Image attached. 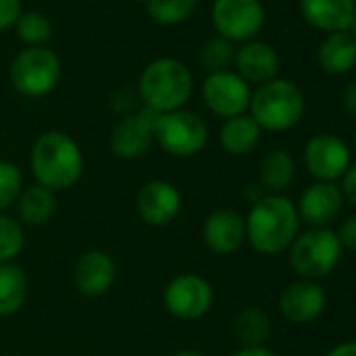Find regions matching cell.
Wrapping results in <instances>:
<instances>
[{"mask_svg":"<svg viewBox=\"0 0 356 356\" xmlns=\"http://www.w3.org/2000/svg\"><path fill=\"white\" fill-rule=\"evenodd\" d=\"M30 168L36 185L53 193L67 191L80 183L84 174V153L67 132L47 130L32 145Z\"/></svg>","mask_w":356,"mask_h":356,"instance_id":"cell-1","label":"cell"},{"mask_svg":"<svg viewBox=\"0 0 356 356\" xmlns=\"http://www.w3.org/2000/svg\"><path fill=\"white\" fill-rule=\"evenodd\" d=\"M300 231L296 204L285 195H262L245 216V241L264 256L289 250Z\"/></svg>","mask_w":356,"mask_h":356,"instance_id":"cell-2","label":"cell"},{"mask_svg":"<svg viewBox=\"0 0 356 356\" xmlns=\"http://www.w3.org/2000/svg\"><path fill=\"white\" fill-rule=\"evenodd\" d=\"M193 92V76L189 67L172 57L151 61L138 78V97L145 107L157 113L183 109Z\"/></svg>","mask_w":356,"mask_h":356,"instance_id":"cell-3","label":"cell"},{"mask_svg":"<svg viewBox=\"0 0 356 356\" xmlns=\"http://www.w3.org/2000/svg\"><path fill=\"white\" fill-rule=\"evenodd\" d=\"M306 109L304 95L298 84L285 78H275L260 84L252 92L250 115L266 132H287L300 124Z\"/></svg>","mask_w":356,"mask_h":356,"instance_id":"cell-4","label":"cell"},{"mask_svg":"<svg viewBox=\"0 0 356 356\" xmlns=\"http://www.w3.org/2000/svg\"><path fill=\"white\" fill-rule=\"evenodd\" d=\"M289 264L300 279L316 281L335 270L341 260V243L335 231L327 229H308L298 235L289 245Z\"/></svg>","mask_w":356,"mask_h":356,"instance_id":"cell-5","label":"cell"},{"mask_svg":"<svg viewBox=\"0 0 356 356\" xmlns=\"http://www.w3.org/2000/svg\"><path fill=\"white\" fill-rule=\"evenodd\" d=\"M13 88L30 99L51 95L61 80V61L47 47H28L11 63L9 70Z\"/></svg>","mask_w":356,"mask_h":356,"instance_id":"cell-6","label":"cell"},{"mask_svg":"<svg viewBox=\"0 0 356 356\" xmlns=\"http://www.w3.org/2000/svg\"><path fill=\"white\" fill-rule=\"evenodd\" d=\"M208 126L193 111L161 113L155 126L157 145L172 157H195L208 145Z\"/></svg>","mask_w":356,"mask_h":356,"instance_id":"cell-7","label":"cell"},{"mask_svg":"<svg viewBox=\"0 0 356 356\" xmlns=\"http://www.w3.org/2000/svg\"><path fill=\"white\" fill-rule=\"evenodd\" d=\"M161 300L172 316L181 321H197L212 310L214 289L208 279L195 273H183L168 281Z\"/></svg>","mask_w":356,"mask_h":356,"instance_id":"cell-8","label":"cell"},{"mask_svg":"<svg viewBox=\"0 0 356 356\" xmlns=\"http://www.w3.org/2000/svg\"><path fill=\"white\" fill-rule=\"evenodd\" d=\"M264 5L260 0H214L212 24L220 38L229 42H250L264 26Z\"/></svg>","mask_w":356,"mask_h":356,"instance_id":"cell-9","label":"cell"},{"mask_svg":"<svg viewBox=\"0 0 356 356\" xmlns=\"http://www.w3.org/2000/svg\"><path fill=\"white\" fill-rule=\"evenodd\" d=\"M202 97L206 107L225 120L243 115L250 109L252 90L250 84L237 72H218L208 74L202 86Z\"/></svg>","mask_w":356,"mask_h":356,"instance_id":"cell-10","label":"cell"},{"mask_svg":"<svg viewBox=\"0 0 356 356\" xmlns=\"http://www.w3.org/2000/svg\"><path fill=\"white\" fill-rule=\"evenodd\" d=\"M161 113L143 107L140 111L126 113L111 130V151L120 159L143 157L155 140V126Z\"/></svg>","mask_w":356,"mask_h":356,"instance_id":"cell-11","label":"cell"},{"mask_svg":"<svg viewBox=\"0 0 356 356\" xmlns=\"http://www.w3.org/2000/svg\"><path fill=\"white\" fill-rule=\"evenodd\" d=\"M304 165L316 181L333 183L350 168V149L337 134H316L304 147Z\"/></svg>","mask_w":356,"mask_h":356,"instance_id":"cell-12","label":"cell"},{"mask_svg":"<svg viewBox=\"0 0 356 356\" xmlns=\"http://www.w3.org/2000/svg\"><path fill=\"white\" fill-rule=\"evenodd\" d=\"M183 210V195L170 181L153 178L136 193V214L149 227L161 229L176 220Z\"/></svg>","mask_w":356,"mask_h":356,"instance_id":"cell-13","label":"cell"},{"mask_svg":"<svg viewBox=\"0 0 356 356\" xmlns=\"http://www.w3.org/2000/svg\"><path fill=\"white\" fill-rule=\"evenodd\" d=\"M327 306V293L316 281H293L283 287L279 296L281 314L293 325L314 323Z\"/></svg>","mask_w":356,"mask_h":356,"instance_id":"cell-14","label":"cell"},{"mask_svg":"<svg viewBox=\"0 0 356 356\" xmlns=\"http://www.w3.org/2000/svg\"><path fill=\"white\" fill-rule=\"evenodd\" d=\"M343 208V195L335 183L316 181L300 195L296 206L300 222H306L310 229H327Z\"/></svg>","mask_w":356,"mask_h":356,"instance_id":"cell-15","label":"cell"},{"mask_svg":"<svg viewBox=\"0 0 356 356\" xmlns=\"http://www.w3.org/2000/svg\"><path fill=\"white\" fill-rule=\"evenodd\" d=\"M118 277L115 260L103 250L84 252L74 266V285L84 298H101L105 296Z\"/></svg>","mask_w":356,"mask_h":356,"instance_id":"cell-16","label":"cell"},{"mask_svg":"<svg viewBox=\"0 0 356 356\" xmlns=\"http://www.w3.org/2000/svg\"><path fill=\"white\" fill-rule=\"evenodd\" d=\"M202 239L218 256L235 254L245 243V218L237 210L220 208L204 220Z\"/></svg>","mask_w":356,"mask_h":356,"instance_id":"cell-17","label":"cell"},{"mask_svg":"<svg viewBox=\"0 0 356 356\" xmlns=\"http://www.w3.org/2000/svg\"><path fill=\"white\" fill-rule=\"evenodd\" d=\"M300 13L318 32H348L356 17V0H300Z\"/></svg>","mask_w":356,"mask_h":356,"instance_id":"cell-18","label":"cell"},{"mask_svg":"<svg viewBox=\"0 0 356 356\" xmlns=\"http://www.w3.org/2000/svg\"><path fill=\"white\" fill-rule=\"evenodd\" d=\"M235 65H237V74L248 84L260 86L277 78L281 61L270 44L260 40H250L235 51Z\"/></svg>","mask_w":356,"mask_h":356,"instance_id":"cell-19","label":"cell"},{"mask_svg":"<svg viewBox=\"0 0 356 356\" xmlns=\"http://www.w3.org/2000/svg\"><path fill=\"white\" fill-rule=\"evenodd\" d=\"M318 67L327 76H346L356 67V40L350 32L327 34L316 51Z\"/></svg>","mask_w":356,"mask_h":356,"instance_id":"cell-20","label":"cell"},{"mask_svg":"<svg viewBox=\"0 0 356 356\" xmlns=\"http://www.w3.org/2000/svg\"><path fill=\"white\" fill-rule=\"evenodd\" d=\"M296 178V159L285 149L268 151L258 165V185L266 195H283Z\"/></svg>","mask_w":356,"mask_h":356,"instance_id":"cell-21","label":"cell"},{"mask_svg":"<svg viewBox=\"0 0 356 356\" xmlns=\"http://www.w3.org/2000/svg\"><path fill=\"white\" fill-rule=\"evenodd\" d=\"M260 134H262V130H260V126L254 122V118L248 115V113H243V115L225 120L218 138H220L222 149H225L229 155L243 157V155H250V153L258 147Z\"/></svg>","mask_w":356,"mask_h":356,"instance_id":"cell-22","label":"cell"},{"mask_svg":"<svg viewBox=\"0 0 356 356\" xmlns=\"http://www.w3.org/2000/svg\"><path fill=\"white\" fill-rule=\"evenodd\" d=\"M15 208L22 225L42 227L51 222L57 212V195L40 185L24 187L19 200L15 202Z\"/></svg>","mask_w":356,"mask_h":356,"instance_id":"cell-23","label":"cell"},{"mask_svg":"<svg viewBox=\"0 0 356 356\" xmlns=\"http://www.w3.org/2000/svg\"><path fill=\"white\" fill-rule=\"evenodd\" d=\"M28 298V277L22 266L0 264V316H11L22 310Z\"/></svg>","mask_w":356,"mask_h":356,"instance_id":"cell-24","label":"cell"},{"mask_svg":"<svg viewBox=\"0 0 356 356\" xmlns=\"http://www.w3.org/2000/svg\"><path fill=\"white\" fill-rule=\"evenodd\" d=\"M235 335L243 343V348L264 346L270 335V318L258 306H248L235 316Z\"/></svg>","mask_w":356,"mask_h":356,"instance_id":"cell-25","label":"cell"},{"mask_svg":"<svg viewBox=\"0 0 356 356\" xmlns=\"http://www.w3.org/2000/svg\"><path fill=\"white\" fill-rule=\"evenodd\" d=\"M200 0H145L147 15L159 26H176L189 19Z\"/></svg>","mask_w":356,"mask_h":356,"instance_id":"cell-26","label":"cell"},{"mask_svg":"<svg viewBox=\"0 0 356 356\" xmlns=\"http://www.w3.org/2000/svg\"><path fill=\"white\" fill-rule=\"evenodd\" d=\"M15 32L19 40L30 47H44L53 38V24L47 15L38 11H26L19 15L15 24Z\"/></svg>","mask_w":356,"mask_h":356,"instance_id":"cell-27","label":"cell"},{"mask_svg":"<svg viewBox=\"0 0 356 356\" xmlns=\"http://www.w3.org/2000/svg\"><path fill=\"white\" fill-rule=\"evenodd\" d=\"M200 63L208 74H218V72H229V67L235 63V47L233 42L216 36L210 38L202 51H200Z\"/></svg>","mask_w":356,"mask_h":356,"instance_id":"cell-28","label":"cell"},{"mask_svg":"<svg viewBox=\"0 0 356 356\" xmlns=\"http://www.w3.org/2000/svg\"><path fill=\"white\" fill-rule=\"evenodd\" d=\"M26 243L24 225L13 216L0 214V264L13 262Z\"/></svg>","mask_w":356,"mask_h":356,"instance_id":"cell-29","label":"cell"},{"mask_svg":"<svg viewBox=\"0 0 356 356\" xmlns=\"http://www.w3.org/2000/svg\"><path fill=\"white\" fill-rule=\"evenodd\" d=\"M24 191V174L22 170L7 159H0V214L15 206Z\"/></svg>","mask_w":356,"mask_h":356,"instance_id":"cell-30","label":"cell"},{"mask_svg":"<svg viewBox=\"0 0 356 356\" xmlns=\"http://www.w3.org/2000/svg\"><path fill=\"white\" fill-rule=\"evenodd\" d=\"M22 15V0H0V32L15 28Z\"/></svg>","mask_w":356,"mask_h":356,"instance_id":"cell-31","label":"cell"},{"mask_svg":"<svg viewBox=\"0 0 356 356\" xmlns=\"http://www.w3.org/2000/svg\"><path fill=\"white\" fill-rule=\"evenodd\" d=\"M339 243L343 250H350V252H356V216H350L346 218L339 229L335 231Z\"/></svg>","mask_w":356,"mask_h":356,"instance_id":"cell-32","label":"cell"},{"mask_svg":"<svg viewBox=\"0 0 356 356\" xmlns=\"http://www.w3.org/2000/svg\"><path fill=\"white\" fill-rule=\"evenodd\" d=\"M337 187L343 195V202L356 206V163H350V168L343 172L341 183Z\"/></svg>","mask_w":356,"mask_h":356,"instance_id":"cell-33","label":"cell"},{"mask_svg":"<svg viewBox=\"0 0 356 356\" xmlns=\"http://www.w3.org/2000/svg\"><path fill=\"white\" fill-rule=\"evenodd\" d=\"M341 105L348 113L356 115V80L341 90Z\"/></svg>","mask_w":356,"mask_h":356,"instance_id":"cell-34","label":"cell"},{"mask_svg":"<svg viewBox=\"0 0 356 356\" xmlns=\"http://www.w3.org/2000/svg\"><path fill=\"white\" fill-rule=\"evenodd\" d=\"M323 356H356V341H343L327 350Z\"/></svg>","mask_w":356,"mask_h":356,"instance_id":"cell-35","label":"cell"},{"mask_svg":"<svg viewBox=\"0 0 356 356\" xmlns=\"http://www.w3.org/2000/svg\"><path fill=\"white\" fill-rule=\"evenodd\" d=\"M231 356H279V354L266 346H254V348H241V350L233 352Z\"/></svg>","mask_w":356,"mask_h":356,"instance_id":"cell-36","label":"cell"},{"mask_svg":"<svg viewBox=\"0 0 356 356\" xmlns=\"http://www.w3.org/2000/svg\"><path fill=\"white\" fill-rule=\"evenodd\" d=\"M172 356H204L202 352H197V350H191V348H187V350H178L176 354H172Z\"/></svg>","mask_w":356,"mask_h":356,"instance_id":"cell-37","label":"cell"},{"mask_svg":"<svg viewBox=\"0 0 356 356\" xmlns=\"http://www.w3.org/2000/svg\"><path fill=\"white\" fill-rule=\"evenodd\" d=\"M352 36H354V40H356V17H354V22H352V26H350V30H348Z\"/></svg>","mask_w":356,"mask_h":356,"instance_id":"cell-38","label":"cell"},{"mask_svg":"<svg viewBox=\"0 0 356 356\" xmlns=\"http://www.w3.org/2000/svg\"><path fill=\"white\" fill-rule=\"evenodd\" d=\"M354 147H356V128H354Z\"/></svg>","mask_w":356,"mask_h":356,"instance_id":"cell-39","label":"cell"},{"mask_svg":"<svg viewBox=\"0 0 356 356\" xmlns=\"http://www.w3.org/2000/svg\"><path fill=\"white\" fill-rule=\"evenodd\" d=\"M136 3H145V0H136Z\"/></svg>","mask_w":356,"mask_h":356,"instance_id":"cell-40","label":"cell"}]
</instances>
